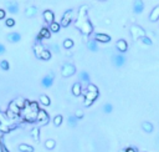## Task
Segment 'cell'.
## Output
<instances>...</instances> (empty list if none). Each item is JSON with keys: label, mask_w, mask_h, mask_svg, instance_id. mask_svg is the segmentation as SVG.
I'll list each match as a JSON object with an SVG mask.
<instances>
[{"label": "cell", "mask_w": 159, "mask_h": 152, "mask_svg": "<svg viewBox=\"0 0 159 152\" xmlns=\"http://www.w3.org/2000/svg\"><path fill=\"white\" fill-rule=\"evenodd\" d=\"M76 27L81 30V32L84 35H91L92 31H93V26L92 24L89 23V20L87 18V6L84 5L82 8L80 9V13H78V18L76 20Z\"/></svg>", "instance_id": "obj_1"}, {"label": "cell", "mask_w": 159, "mask_h": 152, "mask_svg": "<svg viewBox=\"0 0 159 152\" xmlns=\"http://www.w3.org/2000/svg\"><path fill=\"white\" fill-rule=\"evenodd\" d=\"M130 34H132V36H133V40H141L142 38L146 36V31L138 25H133L130 27Z\"/></svg>", "instance_id": "obj_2"}, {"label": "cell", "mask_w": 159, "mask_h": 152, "mask_svg": "<svg viewBox=\"0 0 159 152\" xmlns=\"http://www.w3.org/2000/svg\"><path fill=\"white\" fill-rule=\"evenodd\" d=\"M76 72V67L72 64H65L62 66V70H61V75L64 77H70V76H73Z\"/></svg>", "instance_id": "obj_3"}, {"label": "cell", "mask_w": 159, "mask_h": 152, "mask_svg": "<svg viewBox=\"0 0 159 152\" xmlns=\"http://www.w3.org/2000/svg\"><path fill=\"white\" fill-rule=\"evenodd\" d=\"M39 122V125L40 126H45L49 123L50 119H49V115H47V112L45 111V110H39V112H37V120Z\"/></svg>", "instance_id": "obj_4"}, {"label": "cell", "mask_w": 159, "mask_h": 152, "mask_svg": "<svg viewBox=\"0 0 159 152\" xmlns=\"http://www.w3.org/2000/svg\"><path fill=\"white\" fill-rule=\"evenodd\" d=\"M71 20H72V10L70 9V10H66L65 14H64V16H62V19H61V26L62 27L68 26V25H70V23H71Z\"/></svg>", "instance_id": "obj_5"}, {"label": "cell", "mask_w": 159, "mask_h": 152, "mask_svg": "<svg viewBox=\"0 0 159 152\" xmlns=\"http://www.w3.org/2000/svg\"><path fill=\"white\" fill-rule=\"evenodd\" d=\"M98 97V92H91L87 91L85 95V106H91L92 102Z\"/></svg>", "instance_id": "obj_6"}, {"label": "cell", "mask_w": 159, "mask_h": 152, "mask_svg": "<svg viewBox=\"0 0 159 152\" xmlns=\"http://www.w3.org/2000/svg\"><path fill=\"white\" fill-rule=\"evenodd\" d=\"M51 38V30L49 29V27H42V29L40 30V32L37 34V38H36V40L37 41H41L42 39H50Z\"/></svg>", "instance_id": "obj_7"}, {"label": "cell", "mask_w": 159, "mask_h": 152, "mask_svg": "<svg viewBox=\"0 0 159 152\" xmlns=\"http://www.w3.org/2000/svg\"><path fill=\"white\" fill-rule=\"evenodd\" d=\"M52 84H53V74L46 75L41 79V85H42L44 87H51Z\"/></svg>", "instance_id": "obj_8"}, {"label": "cell", "mask_w": 159, "mask_h": 152, "mask_svg": "<svg viewBox=\"0 0 159 152\" xmlns=\"http://www.w3.org/2000/svg\"><path fill=\"white\" fill-rule=\"evenodd\" d=\"M113 64L117 67H121V66H123L124 64H126V58H124L123 55H121V54L114 55L113 56Z\"/></svg>", "instance_id": "obj_9"}, {"label": "cell", "mask_w": 159, "mask_h": 152, "mask_svg": "<svg viewBox=\"0 0 159 152\" xmlns=\"http://www.w3.org/2000/svg\"><path fill=\"white\" fill-rule=\"evenodd\" d=\"M6 9L10 14H16L19 11V4L16 1H8L6 3Z\"/></svg>", "instance_id": "obj_10"}, {"label": "cell", "mask_w": 159, "mask_h": 152, "mask_svg": "<svg viewBox=\"0 0 159 152\" xmlns=\"http://www.w3.org/2000/svg\"><path fill=\"white\" fill-rule=\"evenodd\" d=\"M42 16H44V20L47 23V24H52L55 21V15H53V13L51 10H45L44 14H42Z\"/></svg>", "instance_id": "obj_11"}, {"label": "cell", "mask_w": 159, "mask_h": 152, "mask_svg": "<svg viewBox=\"0 0 159 152\" xmlns=\"http://www.w3.org/2000/svg\"><path fill=\"white\" fill-rule=\"evenodd\" d=\"M143 10H144V3L142 0H136L134 5H133V11L136 14H141Z\"/></svg>", "instance_id": "obj_12"}, {"label": "cell", "mask_w": 159, "mask_h": 152, "mask_svg": "<svg viewBox=\"0 0 159 152\" xmlns=\"http://www.w3.org/2000/svg\"><path fill=\"white\" fill-rule=\"evenodd\" d=\"M95 40L97 43H108V41H111V36L107 34H96Z\"/></svg>", "instance_id": "obj_13"}, {"label": "cell", "mask_w": 159, "mask_h": 152, "mask_svg": "<svg viewBox=\"0 0 159 152\" xmlns=\"http://www.w3.org/2000/svg\"><path fill=\"white\" fill-rule=\"evenodd\" d=\"M116 46L121 52H126L128 50V44H127L126 40H118L117 41V44H116Z\"/></svg>", "instance_id": "obj_14"}, {"label": "cell", "mask_w": 159, "mask_h": 152, "mask_svg": "<svg viewBox=\"0 0 159 152\" xmlns=\"http://www.w3.org/2000/svg\"><path fill=\"white\" fill-rule=\"evenodd\" d=\"M21 40V35H20L19 32H10L8 35V41H10V43H19V41Z\"/></svg>", "instance_id": "obj_15"}, {"label": "cell", "mask_w": 159, "mask_h": 152, "mask_svg": "<svg viewBox=\"0 0 159 152\" xmlns=\"http://www.w3.org/2000/svg\"><path fill=\"white\" fill-rule=\"evenodd\" d=\"M158 19H159V5H157L155 8L152 10L150 15H149V20H150V21H157Z\"/></svg>", "instance_id": "obj_16"}, {"label": "cell", "mask_w": 159, "mask_h": 152, "mask_svg": "<svg viewBox=\"0 0 159 152\" xmlns=\"http://www.w3.org/2000/svg\"><path fill=\"white\" fill-rule=\"evenodd\" d=\"M0 123H3V125H9V126L15 125V123H12V120H10L8 116H4L1 112H0Z\"/></svg>", "instance_id": "obj_17"}, {"label": "cell", "mask_w": 159, "mask_h": 152, "mask_svg": "<svg viewBox=\"0 0 159 152\" xmlns=\"http://www.w3.org/2000/svg\"><path fill=\"white\" fill-rule=\"evenodd\" d=\"M36 13H37L36 6H30V8H27V9L25 10V16H27V18H32V16H35V15H36Z\"/></svg>", "instance_id": "obj_18"}, {"label": "cell", "mask_w": 159, "mask_h": 152, "mask_svg": "<svg viewBox=\"0 0 159 152\" xmlns=\"http://www.w3.org/2000/svg\"><path fill=\"white\" fill-rule=\"evenodd\" d=\"M45 49L42 47V45H39V44H35L34 45V52H35V55H36V58L37 59H40L41 58V54H42V51H44Z\"/></svg>", "instance_id": "obj_19"}, {"label": "cell", "mask_w": 159, "mask_h": 152, "mask_svg": "<svg viewBox=\"0 0 159 152\" xmlns=\"http://www.w3.org/2000/svg\"><path fill=\"white\" fill-rule=\"evenodd\" d=\"M16 127H18V125L9 126V125H3V123H0V131H1V132H4V134H8V132H10L11 130L16 128Z\"/></svg>", "instance_id": "obj_20"}, {"label": "cell", "mask_w": 159, "mask_h": 152, "mask_svg": "<svg viewBox=\"0 0 159 152\" xmlns=\"http://www.w3.org/2000/svg\"><path fill=\"white\" fill-rule=\"evenodd\" d=\"M31 136H32V139L35 140L36 142H39L40 141V127H34L32 130H31Z\"/></svg>", "instance_id": "obj_21"}, {"label": "cell", "mask_w": 159, "mask_h": 152, "mask_svg": "<svg viewBox=\"0 0 159 152\" xmlns=\"http://www.w3.org/2000/svg\"><path fill=\"white\" fill-rule=\"evenodd\" d=\"M81 91H82V86L80 82H76V84L72 86V94L75 96H80L81 95Z\"/></svg>", "instance_id": "obj_22"}, {"label": "cell", "mask_w": 159, "mask_h": 152, "mask_svg": "<svg viewBox=\"0 0 159 152\" xmlns=\"http://www.w3.org/2000/svg\"><path fill=\"white\" fill-rule=\"evenodd\" d=\"M19 151H20V152H34V147L30 146V145L21 143V145L19 146Z\"/></svg>", "instance_id": "obj_23"}, {"label": "cell", "mask_w": 159, "mask_h": 152, "mask_svg": "<svg viewBox=\"0 0 159 152\" xmlns=\"http://www.w3.org/2000/svg\"><path fill=\"white\" fill-rule=\"evenodd\" d=\"M9 110H11V111H12V112H15L16 115H19L20 111H21V108H20V107L16 105V102H15V101H11V102L9 103Z\"/></svg>", "instance_id": "obj_24"}, {"label": "cell", "mask_w": 159, "mask_h": 152, "mask_svg": "<svg viewBox=\"0 0 159 152\" xmlns=\"http://www.w3.org/2000/svg\"><path fill=\"white\" fill-rule=\"evenodd\" d=\"M87 47L91 51H93V52H96L98 50V46H97V41L96 40H91V41H88L87 43Z\"/></svg>", "instance_id": "obj_25"}, {"label": "cell", "mask_w": 159, "mask_h": 152, "mask_svg": "<svg viewBox=\"0 0 159 152\" xmlns=\"http://www.w3.org/2000/svg\"><path fill=\"white\" fill-rule=\"evenodd\" d=\"M40 102L42 103L44 106H50V103H51L50 97H49L47 95H41V96H40Z\"/></svg>", "instance_id": "obj_26"}, {"label": "cell", "mask_w": 159, "mask_h": 152, "mask_svg": "<svg viewBox=\"0 0 159 152\" xmlns=\"http://www.w3.org/2000/svg\"><path fill=\"white\" fill-rule=\"evenodd\" d=\"M51 51L50 50H47V49H45L44 51H42V54H41V60H45V61H47V60H51Z\"/></svg>", "instance_id": "obj_27"}, {"label": "cell", "mask_w": 159, "mask_h": 152, "mask_svg": "<svg viewBox=\"0 0 159 152\" xmlns=\"http://www.w3.org/2000/svg\"><path fill=\"white\" fill-rule=\"evenodd\" d=\"M80 80L84 81V82H87V84H89V74L87 71L80 72Z\"/></svg>", "instance_id": "obj_28"}, {"label": "cell", "mask_w": 159, "mask_h": 152, "mask_svg": "<svg viewBox=\"0 0 159 152\" xmlns=\"http://www.w3.org/2000/svg\"><path fill=\"white\" fill-rule=\"evenodd\" d=\"M142 127H143V130L146 131V132H148V134H150L152 131H153V125H152L150 122H143L142 123Z\"/></svg>", "instance_id": "obj_29"}, {"label": "cell", "mask_w": 159, "mask_h": 152, "mask_svg": "<svg viewBox=\"0 0 159 152\" xmlns=\"http://www.w3.org/2000/svg\"><path fill=\"white\" fill-rule=\"evenodd\" d=\"M49 26H50L49 29H50L52 32H59V31H60V29H61L60 24H59V23H56V21H53V23H52V24H50Z\"/></svg>", "instance_id": "obj_30"}, {"label": "cell", "mask_w": 159, "mask_h": 152, "mask_svg": "<svg viewBox=\"0 0 159 152\" xmlns=\"http://www.w3.org/2000/svg\"><path fill=\"white\" fill-rule=\"evenodd\" d=\"M77 121H78V119L76 116H68V125L71 127L77 126Z\"/></svg>", "instance_id": "obj_31"}, {"label": "cell", "mask_w": 159, "mask_h": 152, "mask_svg": "<svg viewBox=\"0 0 159 152\" xmlns=\"http://www.w3.org/2000/svg\"><path fill=\"white\" fill-rule=\"evenodd\" d=\"M55 146H56V142H55V140H47L46 142H45V147L47 148V150H53L55 148Z\"/></svg>", "instance_id": "obj_32"}, {"label": "cell", "mask_w": 159, "mask_h": 152, "mask_svg": "<svg viewBox=\"0 0 159 152\" xmlns=\"http://www.w3.org/2000/svg\"><path fill=\"white\" fill-rule=\"evenodd\" d=\"M0 67H1L4 71H8L9 69H10V64H9V61H8V60H3V61H0Z\"/></svg>", "instance_id": "obj_33"}, {"label": "cell", "mask_w": 159, "mask_h": 152, "mask_svg": "<svg viewBox=\"0 0 159 152\" xmlns=\"http://www.w3.org/2000/svg\"><path fill=\"white\" fill-rule=\"evenodd\" d=\"M62 46H64L65 49H71V47H73V41L71 39H66L64 41V44H62Z\"/></svg>", "instance_id": "obj_34"}, {"label": "cell", "mask_w": 159, "mask_h": 152, "mask_svg": "<svg viewBox=\"0 0 159 152\" xmlns=\"http://www.w3.org/2000/svg\"><path fill=\"white\" fill-rule=\"evenodd\" d=\"M62 121H64V117H62L61 115H57V116H55V119H53V125L55 126H60Z\"/></svg>", "instance_id": "obj_35"}, {"label": "cell", "mask_w": 159, "mask_h": 152, "mask_svg": "<svg viewBox=\"0 0 159 152\" xmlns=\"http://www.w3.org/2000/svg\"><path fill=\"white\" fill-rule=\"evenodd\" d=\"M6 116H8L10 120H15V119H16V117H18L19 115H16L15 112H12L11 110H9V108H8V111H6Z\"/></svg>", "instance_id": "obj_36"}, {"label": "cell", "mask_w": 159, "mask_h": 152, "mask_svg": "<svg viewBox=\"0 0 159 152\" xmlns=\"http://www.w3.org/2000/svg\"><path fill=\"white\" fill-rule=\"evenodd\" d=\"M112 110H113V106L111 105V103H106V105L103 106V111H105L106 114H111L112 112Z\"/></svg>", "instance_id": "obj_37"}, {"label": "cell", "mask_w": 159, "mask_h": 152, "mask_svg": "<svg viewBox=\"0 0 159 152\" xmlns=\"http://www.w3.org/2000/svg\"><path fill=\"white\" fill-rule=\"evenodd\" d=\"M87 91H91V92H98V89H97V86L93 85V84H88V86H87Z\"/></svg>", "instance_id": "obj_38"}, {"label": "cell", "mask_w": 159, "mask_h": 152, "mask_svg": "<svg viewBox=\"0 0 159 152\" xmlns=\"http://www.w3.org/2000/svg\"><path fill=\"white\" fill-rule=\"evenodd\" d=\"M5 25H6V26H9V27H12L14 25H15V20L11 19V18L6 19V20H5Z\"/></svg>", "instance_id": "obj_39"}, {"label": "cell", "mask_w": 159, "mask_h": 152, "mask_svg": "<svg viewBox=\"0 0 159 152\" xmlns=\"http://www.w3.org/2000/svg\"><path fill=\"white\" fill-rule=\"evenodd\" d=\"M141 40H142V43H143L144 45H147V46H150V45H152V40H150L148 36H144V38H142Z\"/></svg>", "instance_id": "obj_40"}, {"label": "cell", "mask_w": 159, "mask_h": 152, "mask_svg": "<svg viewBox=\"0 0 159 152\" xmlns=\"http://www.w3.org/2000/svg\"><path fill=\"white\" fill-rule=\"evenodd\" d=\"M50 49H51L53 52H56V54H60V46H59L57 44H52V45L50 46Z\"/></svg>", "instance_id": "obj_41"}, {"label": "cell", "mask_w": 159, "mask_h": 152, "mask_svg": "<svg viewBox=\"0 0 159 152\" xmlns=\"http://www.w3.org/2000/svg\"><path fill=\"white\" fill-rule=\"evenodd\" d=\"M0 150H1V152H10L8 148L5 147V145L3 142V139H0Z\"/></svg>", "instance_id": "obj_42"}, {"label": "cell", "mask_w": 159, "mask_h": 152, "mask_svg": "<svg viewBox=\"0 0 159 152\" xmlns=\"http://www.w3.org/2000/svg\"><path fill=\"white\" fill-rule=\"evenodd\" d=\"M76 117H77V119H82V117H84V112L81 111V110H77V111H76V115H75Z\"/></svg>", "instance_id": "obj_43"}, {"label": "cell", "mask_w": 159, "mask_h": 152, "mask_svg": "<svg viewBox=\"0 0 159 152\" xmlns=\"http://www.w3.org/2000/svg\"><path fill=\"white\" fill-rule=\"evenodd\" d=\"M5 54V46L3 44H0V55H3Z\"/></svg>", "instance_id": "obj_44"}, {"label": "cell", "mask_w": 159, "mask_h": 152, "mask_svg": "<svg viewBox=\"0 0 159 152\" xmlns=\"http://www.w3.org/2000/svg\"><path fill=\"white\" fill-rule=\"evenodd\" d=\"M124 152H137V148H134V147H128V148H126V151Z\"/></svg>", "instance_id": "obj_45"}, {"label": "cell", "mask_w": 159, "mask_h": 152, "mask_svg": "<svg viewBox=\"0 0 159 152\" xmlns=\"http://www.w3.org/2000/svg\"><path fill=\"white\" fill-rule=\"evenodd\" d=\"M4 18H5V10L0 9V20H1V19H4Z\"/></svg>", "instance_id": "obj_46"}, {"label": "cell", "mask_w": 159, "mask_h": 152, "mask_svg": "<svg viewBox=\"0 0 159 152\" xmlns=\"http://www.w3.org/2000/svg\"><path fill=\"white\" fill-rule=\"evenodd\" d=\"M100 1H106V0H100Z\"/></svg>", "instance_id": "obj_47"}]
</instances>
